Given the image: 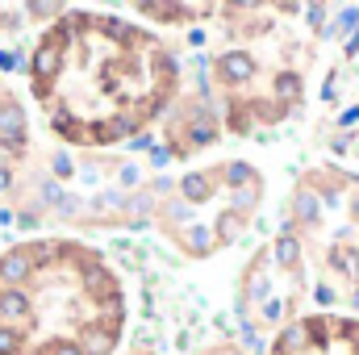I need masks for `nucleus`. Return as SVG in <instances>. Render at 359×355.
<instances>
[{"label": "nucleus", "instance_id": "nucleus-24", "mask_svg": "<svg viewBox=\"0 0 359 355\" xmlns=\"http://www.w3.org/2000/svg\"><path fill=\"white\" fill-rule=\"evenodd\" d=\"M359 29V8H343V17H339V34H351Z\"/></svg>", "mask_w": 359, "mask_h": 355}, {"label": "nucleus", "instance_id": "nucleus-38", "mask_svg": "<svg viewBox=\"0 0 359 355\" xmlns=\"http://www.w3.org/2000/svg\"><path fill=\"white\" fill-rule=\"evenodd\" d=\"M151 188H155V192H159V196H163V192H172V188H176V184H172V180H155V184H151Z\"/></svg>", "mask_w": 359, "mask_h": 355}, {"label": "nucleus", "instance_id": "nucleus-9", "mask_svg": "<svg viewBox=\"0 0 359 355\" xmlns=\"http://www.w3.org/2000/svg\"><path fill=\"white\" fill-rule=\"evenodd\" d=\"M292 217H297V222H318V217H322V201H318L309 188H297V196H292Z\"/></svg>", "mask_w": 359, "mask_h": 355}, {"label": "nucleus", "instance_id": "nucleus-6", "mask_svg": "<svg viewBox=\"0 0 359 355\" xmlns=\"http://www.w3.org/2000/svg\"><path fill=\"white\" fill-rule=\"evenodd\" d=\"M180 243H184V251H188V255H209L217 239H213V230H209V226H201V222H196V226H184V230H180Z\"/></svg>", "mask_w": 359, "mask_h": 355}, {"label": "nucleus", "instance_id": "nucleus-40", "mask_svg": "<svg viewBox=\"0 0 359 355\" xmlns=\"http://www.w3.org/2000/svg\"><path fill=\"white\" fill-rule=\"evenodd\" d=\"M351 301H355V309H359V288H355V297H351Z\"/></svg>", "mask_w": 359, "mask_h": 355}, {"label": "nucleus", "instance_id": "nucleus-41", "mask_svg": "<svg viewBox=\"0 0 359 355\" xmlns=\"http://www.w3.org/2000/svg\"><path fill=\"white\" fill-rule=\"evenodd\" d=\"M355 217H359V196H355Z\"/></svg>", "mask_w": 359, "mask_h": 355}, {"label": "nucleus", "instance_id": "nucleus-17", "mask_svg": "<svg viewBox=\"0 0 359 355\" xmlns=\"http://www.w3.org/2000/svg\"><path fill=\"white\" fill-rule=\"evenodd\" d=\"M188 142H196V147L213 142V126H209V117H192V126H188Z\"/></svg>", "mask_w": 359, "mask_h": 355}, {"label": "nucleus", "instance_id": "nucleus-5", "mask_svg": "<svg viewBox=\"0 0 359 355\" xmlns=\"http://www.w3.org/2000/svg\"><path fill=\"white\" fill-rule=\"evenodd\" d=\"M0 138L4 142H25V113H21V105H13V100H4L0 105Z\"/></svg>", "mask_w": 359, "mask_h": 355}, {"label": "nucleus", "instance_id": "nucleus-14", "mask_svg": "<svg viewBox=\"0 0 359 355\" xmlns=\"http://www.w3.org/2000/svg\"><path fill=\"white\" fill-rule=\"evenodd\" d=\"M268 293H271L268 276H264L259 267H251V276H247V297H251V301H268Z\"/></svg>", "mask_w": 359, "mask_h": 355}, {"label": "nucleus", "instance_id": "nucleus-11", "mask_svg": "<svg viewBox=\"0 0 359 355\" xmlns=\"http://www.w3.org/2000/svg\"><path fill=\"white\" fill-rule=\"evenodd\" d=\"M259 196H264V188H259V184H243V188H230V209H234V213H251V209L259 205Z\"/></svg>", "mask_w": 359, "mask_h": 355}, {"label": "nucleus", "instance_id": "nucleus-20", "mask_svg": "<svg viewBox=\"0 0 359 355\" xmlns=\"http://www.w3.org/2000/svg\"><path fill=\"white\" fill-rule=\"evenodd\" d=\"M17 347H21V335L13 326H0V355H17Z\"/></svg>", "mask_w": 359, "mask_h": 355}, {"label": "nucleus", "instance_id": "nucleus-18", "mask_svg": "<svg viewBox=\"0 0 359 355\" xmlns=\"http://www.w3.org/2000/svg\"><path fill=\"white\" fill-rule=\"evenodd\" d=\"M305 335H309L305 326H288L284 339H280V351H297V347H305Z\"/></svg>", "mask_w": 359, "mask_h": 355}, {"label": "nucleus", "instance_id": "nucleus-15", "mask_svg": "<svg viewBox=\"0 0 359 355\" xmlns=\"http://www.w3.org/2000/svg\"><path fill=\"white\" fill-rule=\"evenodd\" d=\"M222 176L230 180V188H243V184H259V176L247 168V163H226V172Z\"/></svg>", "mask_w": 359, "mask_h": 355}, {"label": "nucleus", "instance_id": "nucleus-23", "mask_svg": "<svg viewBox=\"0 0 359 355\" xmlns=\"http://www.w3.org/2000/svg\"><path fill=\"white\" fill-rule=\"evenodd\" d=\"M92 205H96V209H126V196H121V192H104V196H96Z\"/></svg>", "mask_w": 359, "mask_h": 355}, {"label": "nucleus", "instance_id": "nucleus-22", "mask_svg": "<svg viewBox=\"0 0 359 355\" xmlns=\"http://www.w3.org/2000/svg\"><path fill=\"white\" fill-rule=\"evenodd\" d=\"M0 67H4V72H25L29 63H25L17 51H0Z\"/></svg>", "mask_w": 359, "mask_h": 355}, {"label": "nucleus", "instance_id": "nucleus-26", "mask_svg": "<svg viewBox=\"0 0 359 355\" xmlns=\"http://www.w3.org/2000/svg\"><path fill=\"white\" fill-rule=\"evenodd\" d=\"M76 168H72V159L67 155H55V176H72Z\"/></svg>", "mask_w": 359, "mask_h": 355}, {"label": "nucleus", "instance_id": "nucleus-10", "mask_svg": "<svg viewBox=\"0 0 359 355\" xmlns=\"http://www.w3.org/2000/svg\"><path fill=\"white\" fill-rule=\"evenodd\" d=\"M84 284H88V293H96V297H113V293H117L113 276H109L100 264H88V267H84Z\"/></svg>", "mask_w": 359, "mask_h": 355}, {"label": "nucleus", "instance_id": "nucleus-25", "mask_svg": "<svg viewBox=\"0 0 359 355\" xmlns=\"http://www.w3.org/2000/svg\"><path fill=\"white\" fill-rule=\"evenodd\" d=\"M42 201H46V205H59V201H63V192H59V184H55V180H46V184H42Z\"/></svg>", "mask_w": 359, "mask_h": 355}, {"label": "nucleus", "instance_id": "nucleus-37", "mask_svg": "<svg viewBox=\"0 0 359 355\" xmlns=\"http://www.w3.org/2000/svg\"><path fill=\"white\" fill-rule=\"evenodd\" d=\"M151 159H155V163H159V168H163V163H168V159H172V151H168V147H159V151H155V155H151Z\"/></svg>", "mask_w": 359, "mask_h": 355}, {"label": "nucleus", "instance_id": "nucleus-33", "mask_svg": "<svg viewBox=\"0 0 359 355\" xmlns=\"http://www.w3.org/2000/svg\"><path fill=\"white\" fill-rule=\"evenodd\" d=\"M121 184H138V168H134V163L121 168Z\"/></svg>", "mask_w": 359, "mask_h": 355}, {"label": "nucleus", "instance_id": "nucleus-30", "mask_svg": "<svg viewBox=\"0 0 359 355\" xmlns=\"http://www.w3.org/2000/svg\"><path fill=\"white\" fill-rule=\"evenodd\" d=\"M29 13L34 17H50V13H59V4H29Z\"/></svg>", "mask_w": 359, "mask_h": 355}, {"label": "nucleus", "instance_id": "nucleus-3", "mask_svg": "<svg viewBox=\"0 0 359 355\" xmlns=\"http://www.w3.org/2000/svg\"><path fill=\"white\" fill-rule=\"evenodd\" d=\"M117 347V326H88L84 335H80V351L84 355H113Z\"/></svg>", "mask_w": 359, "mask_h": 355}, {"label": "nucleus", "instance_id": "nucleus-34", "mask_svg": "<svg viewBox=\"0 0 359 355\" xmlns=\"http://www.w3.org/2000/svg\"><path fill=\"white\" fill-rule=\"evenodd\" d=\"M17 226H21V230H34V226H38V217H34V213H21V217H17Z\"/></svg>", "mask_w": 359, "mask_h": 355}, {"label": "nucleus", "instance_id": "nucleus-12", "mask_svg": "<svg viewBox=\"0 0 359 355\" xmlns=\"http://www.w3.org/2000/svg\"><path fill=\"white\" fill-rule=\"evenodd\" d=\"M271 260H276L280 267H292L297 260H301V243H297L292 234H280L276 247H271Z\"/></svg>", "mask_w": 359, "mask_h": 355}, {"label": "nucleus", "instance_id": "nucleus-1", "mask_svg": "<svg viewBox=\"0 0 359 355\" xmlns=\"http://www.w3.org/2000/svg\"><path fill=\"white\" fill-rule=\"evenodd\" d=\"M59 67H63V51H59V42L50 38V42H42V46L34 51V59H29V72H34V80H38V96H46V84L59 76Z\"/></svg>", "mask_w": 359, "mask_h": 355}, {"label": "nucleus", "instance_id": "nucleus-32", "mask_svg": "<svg viewBox=\"0 0 359 355\" xmlns=\"http://www.w3.org/2000/svg\"><path fill=\"white\" fill-rule=\"evenodd\" d=\"M59 213H80V201H76V196H63V201H59Z\"/></svg>", "mask_w": 359, "mask_h": 355}, {"label": "nucleus", "instance_id": "nucleus-13", "mask_svg": "<svg viewBox=\"0 0 359 355\" xmlns=\"http://www.w3.org/2000/svg\"><path fill=\"white\" fill-rule=\"evenodd\" d=\"M238 234H243V213L226 209V213L217 217V230H213V239H217V243H234Z\"/></svg>", "mask_w": 359, "mask_h": 355}, {"label": "nucleus", "instance_id": "nucleus-42", "mask_svg": "<svg viewBox=\"0 0 359 355\" xmlns=\"http://www.w3.org/2000/svg\"><path fill=\"white\" fill-rule=\"evenodd\" d=\"M0 168H4V151H0Z\"/></svg>", "mask_w": 359, "mask_h": 355}, {"label": "nucleus", "instance_id": "nucleus-28", "mask_svg": "<svg viewBox=\"0 0 359 355\" xmlns=\"http://www.w3.org/2000/svg\"><path fill=\"white\" fill-rule=\"evenodd\" d=\"M280 314H284V305H280V301H264V318H268V322H276Z\"/></svg>", "mask_w": 359, "mask_h": 355}, {"label": "nucleus", "instance_id": "nucleus-19", "mask_svg": "<svg viewBox=\"0 0 359 355\" xmlns=\"http://www.w3.org/2000/svg\"><path fill=\"white\" fill-rule=\"evenodd\" d=\"M100 29H104L109 38H121V42H126V38H134V29H130L126 21H117V17H104V21H100Z\"/></svg>", "mask_w": 359, "mask_h": 355}, {"label": "nucleus", "instance_id": "nucleus-29", "mask_svg": "<svg viewBox=\"0 0 359 355\" xmlns=\"http://www.w3.org/2000/svg\"><path fill=\"white\" fill-rule=\"evenodd\" d=\"M313 297H318V305H330V301H334V288H330V284H318Z\"/></svg>", "mask_w": 359, "mask_h": 355}, {"label": "nucleus", "instance_id": "nucleus-2", "mask_svg": "<svg viewBox=\"0 0 359 355\" xmlns=\"http://www.w3.org/2000/svg\"><path fill=\"white\" fill-rule=\"evenodd\" d=\"M217 80L230 84V88L251 84V80H255V59H251L247 51H226V55L217 59Z\"/></svg>", "mask_w": 359, "mask_h": 355}, {"label": "nucleus", "instance_id": "nucleus-39", "mask_svg": "<svg viewBox=\"0 0 359 355\" xmlns=\"http://www.w3.org/2000/svg\"><path fill=\"white\" fill-rule=\"evenodd\" d=\"M213 355H238V351H234V347H230V351H213Z\"/></svg>", "mask_w": 359, "mask_h": 355}, {"label": "nucleus", "instance_id": "nucleus-36", "mask_svg": "<svg viewBox=\"0 0 359 355\" xmlns=\"http://www.w3.org/2000/svg\"><path fill=\"white\" fill-rule=\"evenodd\" d=\"M8 188H13V172H8V168H0V192H8Z\"/></svg>", "mask_w": 359, "mask_h": 355}, {"label": "nucleus", "instance_id": "nucleus-16", "mask_svg": "<svg viewBox=\"0 0 359 355\" xmlns=\"http://www.w3.org/2000/svg\"><path fill=\"white\" fill-rule=\"evenodd\" d=\"M330 264L343 267L347 276H355V280H359V251H347V247H339V251H330Z\"/></svg>", "mask_w": 359, "mask_h": 355}, {"label": "nucleus", "instance_id": "nucleus-8", "mask_svg": "<svg viewBox=\"0 0 359 355\" xmlns=\"http://www.w3.org/2000/svg\"><path fill=\"white\" fill-rule=\"evenodd\" d=\"M180 192H184L188 205H201V201L213 196V176H205V172H188V176L180 180Z\"/></svg>", "mask_w": 359, "mask_h": 355}, {"label": "nucleus", "instance_id": "nucleus-35", "mask_svg": "<svg viewBox=\"0 0 359 355\" xmlns=\"http://www.w3.org/2000/svg\"><path fill=\"white\" fill-rule=\"evenodd\" d=\"M355 121H359V109H347V113L339 117V126H355Z\"/></svg>", "mask_w": 359, "mask_h": 355}, {"label": "nucleus", "instance_id": "nucleus-21", "mask_svg": "<svg viewBox=\"0 0 359 355\" xmlns=\"http://www.w3.org/2000/svg\"><path fill=\"white\" fill-rule=\"evenodd\" d=\"M276 92H280L284 100H288V96H297V92H301V76H292V72H284V76L276 80Z\"/></svg>", "mask_w": 359, "mask_h": 355}, {"label": "nucleus", "instance_id": "nucleus-4", "mask_svg": "<svg viewBox=\"0 0 359 355\" xmlns=\"http://www.w3.org/2000/svg\"><path fill=\"white\" fill-rule=\"evenodd\" d=\"M29 272H34L29 251H8V255H0V280H4L8 288H17L21 280H29Z\"/></svg>", "mask_w": 359, "mask_h": 355}, {"label": "nucleus", "instance_id": "nucleus-31", "mask_svg": "<svg viewBox=\"0 0 359 355\" xmlns=\"http://www.w3.org/2000/svg\"><path fill=\"white\" fill-rule=\"evenodd\" d=\"M305 17H309L313 25H322V17H326V8H322V4H309V8H305Z\"/></svg>", "mask_w": 359, "mask_h": 355}, {"label": "nucleus", "instance_id": "nucleus-27", "mask_svg": "<svg viewBox=\"0 0 359 355\" xmlns=\"http://www.w3.org/2000/svg\"><path fill=\"white\" fill-rule=\"evenodd\" d=\"M50 355H84V351H80V343H55Z\"/></svg>", "mask_w": 359, "mask_h": 355}, {"label": "nucleus", "instance_id": "nucleus-7", "mask_svg": "<svg viewBox=\"0 0 359 355\" xmlns=\"http://www.w3.org/2000/svg\"><path fill=\"white\" fill-rule=\"evenodd\" d=\"M21 318H29V297L21 288H4L0 293V322L8 326V322H21Z\"/></svg>", "mask_w": 359, "mask_h": 355}]
</instances>
